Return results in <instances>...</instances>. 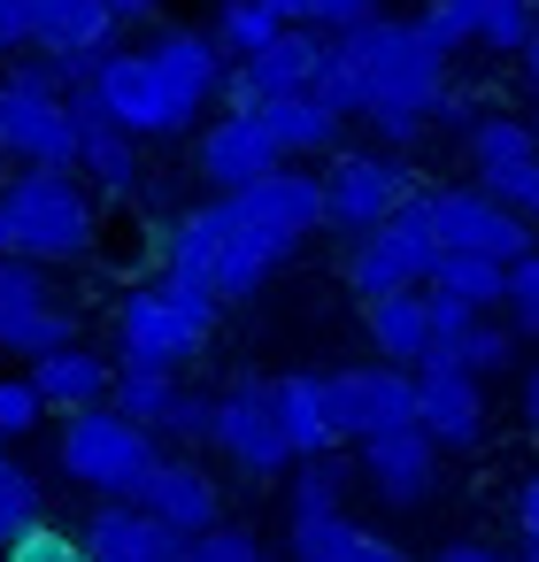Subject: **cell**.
<instances>
[{"label":"cell","instance_id":"cell-1","mask_svg":"<svg viewBox=\"0 0 539 562\" xmlns=\"http://www.w3.org/2000/svg\"><path fill=\"white\" fill-rule=\"evenodd\" d=\"M316 101H332L347 124H370L378 147H416L424 124L447 116V47L416 16H362L355 32H332V55L316 70Z\"/></svg>","mask_w":539,"mask_h":562},{"label":"cell","instance_id":"cell-2","mask_svg":"<svg viewBox=\"0 0 539 562\" xmlns=\"http://www.w3.org/2000/svg\"><path fill=\"white\" fill-rule=\"evenodd\" d=\"M224 86H232V55L216 47V32L162 24L147 47H109L86 93L132 139H186L209 116V101H224Z\"/></svg>","mask_w":539,"mask_h":562},{"label":"cell","instance_id":"cell-3","mask_svg":"<svg viewBox=\"0 0 539 562\" xmlns=\"http://www.w3.org/2000/svg\"><path fill=\"white\" fill-rule=\"evenodd\" d=\"M216 316H224V301L209 285H193V278L162 270L155 285H132L124 308H116V370H170L178 378L209 347Z\"/></svg>","mask_w":539,"mask_h":562},{"label":"cell","instance_id":"cell-4","mask_svg":"<svg viewBox=\"0 0 539 562\" xmlns=\"http://www.w3.org/2000/svg\"><path fill=\"white\" fill-rule=\"evenodd\" d=\"M0 201H9V255L63 270L101 247V201L78 170H16L0 186Z\"/></svg>","mask_w":539,"mask_h":562},{"label":"cell","instance_id":"cell-5","mask_svg":"<svg viewBox=\"0 0 539 562\" xmlns=\"http://www.w3.org/2000/svg\"><path fill=\"white\" fill-rule=\"evenodd\" d=\"M55 470L101 501H139L147 477L162 470V439L147 424H132L124 408H70L63 416V439H55Z\"/></svg>","mask_w":539,"mask_h":562},{"label":"cell","instance_id":"cell-6","mask_svg":"<svg viewBox=\"0 0 539 562\" xmlns=\"http://www.w3.org/2000/svg\"><path fill=\"white\" fill-rule=\"evenodd\" d=\"M416 193H424V178H416V162H408L401 147H339L332 170H324V216H332V232H347V239L378 232V224L401 216Z\"/></svg>","mask_w":539,"mask_h":562},{"label":"cell","instance_id":"cell-7","mask_svg":"<svg viewBox=\"0 0 539 562\" xmlns=\"http://www.w3.org/2000/svg\"><path fill=\"white\" fill-rule=\"evenodd\" d=\"M78 147H86V132H78L70 93L32 86L16 70L0 78V155L24 170H78Z\"/></svg>","mask_w":539,"mask_h":562},{"label":"cell","instance_id":"cell-8","mask_svg":"<svg viewBox=\"0 0 539 562\" xmlns=\"http://www.w3.org/2000/svg\"><path fill=\"white\" fill-rule=\"evenodd\" d=\"M431 262H439V232H431V186H424L401 216H385L378 232H362V239L347 247V285H355L362 301L408 293V285L431 278Z\"/></svg>","mask_w":539,"mask_h":562},{"label":"cell","instance_id":"cell-9","mask_svg":"<svg viewBox=\"0 0 539 562\" xmlns=\"http://www.w3.org/2000/svg\"><path fill=\"white\" fill-rule=\"evenodd\" d=\"M70 339H78V308L63 301L55 270L32 262V255H0V347L40 362V355H55Z\"/></svg>","mask_w":539,"mask_h":562},{"label":"cell","instance_id":"cell-10","mask_svg":"<svg viewBox=\"0 0 539 562\" xmlns=\"http://www.w3.org/2000/svg\"><path fill=\"white\" fill-rule=\"evenodd\" d=\"M247 485H270V477H285L301 454H293V439H285V424H278V401H270V378H239L232 393H216V439H209Z\"/></svg>","mask_w":539,"mask_h":562},{"label":"cell","instance_id":"cell-11","mask_svg":"<svg viewBox=\"0 0 539 562\" xmlns=\"http://www.w3.org/2000/svg\"><path fill=\"white\" fill-rule=\"evenodd\" d=\"M431 232L439 255H493V262H524L539 247V224L508 216L485 186H431Z\"/></svg>","mask_w":539,"mask_h":562},{"label":"cell","instance_id":"cell-12","mask_svg":"<svg viewBox=\"0 0 539 562\" xmlns=\"http://www.w3.org/2000/svg\"><path fill=\"white\" fill-rule=\"evenodd\" d=\"M270 170H285V155H278V139H270V124L255 109H224V116H209L193 132V178L209 193H247Z\"/></svg>","mask_w":539,"mask_h":562},{"label":"cell","instance_id":"cell-13","mask_svg":"<svg viewBox=\"0 0 539 562\" xmlns=\"http://www.w3.org/2000/svg\"><path fill=\"white\" fill-rule=\"evenodd\" d=\"M332 393V416H339V439H378V431H401L416 424V370H393V362H355V370H332L324 378Z\"/></svg>","mask_w":539,"mask_h":562},{"label":"cell","instance_id":"cell-14","mask_svg":"<svg viewBox=\"0 0 539 562\" xmlns=\"http://www.w3.org/2000/svg\"><path fill=\"white\" fill-rule=\"evenodd\" d=\"M109 408H124L132 424H147L155 439H178V447H209L216 439V401L186 393L170 370H116Z\"/></svg>","mask_w":539,"mask_h":562},{"label":"cell","instance_id":"cell-15","mask_svg":"<svg viewBox=\"0 0 539 562\" xmlns=\"http://www.w3.org/2000/svg\"><path fill=\"white\" fill-rule=\"evenodd\" d=\"M324 55H332V40H316V24H285L262 55L232 63L224 101H232V109H262V101H285V93H316Z\"/></svg>","mask_w":539,"mask_h":562},{"label":"cell","instance_id":"cell-16","mask_svg":"<svg viewBox=\"0 0 539 562\" xmlns=\"http://www.w3.org/2000/svg\"><path fill=\"white\" fill-rule=\"evenodd\" d=\"M439 439L424 431V424H401V431H378V439H362V462H355V477L385 501V508H424L431 493H439Z\"/></svg>","mask_w":539,"mask_h":562},{"label":"cell","instance_id":"cell-17","mask_svg":"<svg viewBox=\"0 0 539 562\" xmlns=\"http://www.w3.org/2000/svg\"><path fill=\"white\" fill-rule=\"evenodd\" d=\"M416 424L439 439V454H470L485 439V378H470L454 362H424L416 370Z\"/></svg>","mask_w":539,"mask_h":562},{"label":"cell","instance_id":"cell-18","mask_svg":"<svg viewBox=\"0 0 539 562\" xmlns=\"http://www.w3.org/2000/svg\"><path fill=\"white\" fill-rule=\"evenodd\" d=\"M239 216H255V224H270V232H285V239H316V232H332V216H324V178L316 170H301V162H285V170H270V178H255L247 193H224Z\"/></svg>","mask_w":539,"mask_h":562},{"label":"cell","instance_id":"cell-19","mask_svg":"<svg viewBox=\"0 0 539 562\" xmlns=\"http://www.w3.org/2000/svg\"><path fill=\"white\" fill-rule=\"evenodd\" d=\"M293 255H301V239H285V232H270V224H255V216L232 209L224 247H216V270H209V293H216V301H247V293H262Z\"/></svg>","mask_w":539,"mask_h":562},{"label":"cell","instance_id":"cell-20","mask_svg":"<svg viewBox=\"0 0 539 562\" xmlns=\"http://www.w3.org/2000/svg\"><path fill=\"white\" fill-rule=\"evenodd\" d=\"M78 539H86L93 562H178V554H186V539H178L155 508H139V501H101V508L78 524Z\"/></svg>","mask_w":539,"mask_h":562},{"label":"cell","instance_id":"cell-21","mask_svg":"<svg viewBox=\"0 0 539 562\" xmlns=\"http://www.w3.org/2000/svg\"><path fill=\"white\" fill-rule=\"evenodd\" d=\"M139 508H155L178 539H201V531L224 524V485H216L193 454H162V470H155L147 493H139Z\"/></svg>","mask_w":539,"mask_h":562},{"label":"cell","instance_id":"cell-22","mask_svg":"<svg viewBox=\"0 0 539 562\" xmlns=\"http://www.w3.org/2000/svg\"><path fill=\"white\" fill-rule=\"evenodd\" d=\"M70 109H78V132H86V147H78V178H86L93 193H109V201H132V193H139V139L116 132L86 86L70 93Z\"/></svg>","mask_w":539,"mask_h":562},{"label":"cell","instance_id":"cell-23","mask_svg":"<svg viewBox=\"0 0 539 562\" xmlns=\"http://www.w3.org/2000/svg\"><path fill=\"white\" fill-rule=\"evenodd\" d=\"M362 331H370V347H378V362H393V370H424L431 362V293L424 285H408V293H378V301H362Z\"/></svg>","mask_w":539,"mask_h":562},{"label":"cell","instance_id":"cell-24","mask_svg":"<svg viewBox=\"0 0 539 562\" xmlns=\"http://www.w3.org/2000/svg\"><path fill=\"white\" fill-rule=\"evenodd\" d=\"M285 554L293 562H416L401 539L355 524L347 508L339 516H308V524H285Z\"/></svg>","mask_w":539,"mask_h":562},{"label":"cell","instance_id":"cell-25","mask_svg":"<svg viewBox=\"0 0 539 562\" xmlns=\"http://www.w3.org/2000/svg\"><path fill=\"white\" fill-rule=\"evenodd\" d=\"M32 385H40V401L47 408H101L109 393H116V362L101 355V347H86V339H70V347H55V355H40L32 362Z\"/></svg>","mask_w":539,"mask_h":562},{"label":"cell","instance_id":"cell-26","mask_svg":"<svg viewBox=\"0 0 539 562\" xmlns=\"http://www.w3.org/2000/svg\"><path fill=\"white\" fill-rule=\"evenodd\" d=\"M262 124H270V139H278V155L285 162H332L339 155V132H347V116L332 109V101H316V93H285V101H262L255 109Z\"/></svg>","mask_w":539,"mask_h":562},{"label":"cell","instance_id":"cell-27","mask_svg":"<svg viewBox=\"0 0 539 562\" xmlns=\"http://www.w3.org/2000/svg\"><path fill=\"white\" fill-rule=\"evenodd\" d=\"M270 401H278V424H285V439H293L301 462H308V454H339V416H332V393H324L316 370L270 378Z\"/></svg>","mask_w":539,"mask_h":562},{"label":"cell","instance_id":"cell-28","mask_svg":"<svg viewBox=\"0 0 539 562\" xmlns=\"http://www.w3.org/2000/svg\"><path fill=\"white\" fill-rule=\"evenodd\" d=\"M116 9L109 0H40V55H109Z\"/></svg>","mask_w":539,"mask_h":562},{"label":"cell","instance_id":"cell-29","mask_svg":"<svg viewBox=\"0 0 539 562\" xmlns=\"http://www.w3.org/2000/svg\"><path fill=\"white\" fill-rule=\"evenodd\" d=\"M424 285L447 293V301H462V308H478V316H501V301H508V262H493V255H439Z\"/></svg>","mask_w":539,"mask_h":562},{"label":"cell","instance_id":"cell-30","mask_svg":"<svg viewBox=\"0 0 539 562\" xmlns=\"http://www.w3.org/2000/svg\"><path fill=\"white\" fill-rule=\"evenodd\" d=\"M431 362H454V370H470V378H501V370L516 362V331H508L501 316H470L454 339L431 347Z\"/></svg>","mask_w":539,"mask_h":562},{"label":"cell","instance_id":"cell-31","mask_svg":"<svg viewBox=\"0 0 539 562\" xmlns=\"http://www.w3.org/2000/svg\"><path fill=\"white\" fill-rule=\"evenodd\" d=\"M347 485H355V470H347L339 454H308V462L293 470V485H285V524L339 516V508H347Z\"/></svg>","mask_w":539,"mask_h":562},{"label":"cell","instance_id":"cell-32","mask_svg":"<svg viewBox=\"0 0 539 562\" xmlns=\"http://www.w3.org/2000/svg\"><path fill=\"white\" fill-rule=\"evenodd\" d=\"M462 147H470V178L478 170H508V162H531L539 155V124L531 116H478L462 132Z\"/></svg>","mask_w":539,"mask_h":562},{"label":"cell","instance_id":"cell-33","mask_svg":"<svg viewBox=\"0 0 539 562\" xmlns=\"http://www.w3.org/2000/svg\"><path fill=\"white\" fill-rule=\"evenodd\" d=\"M40 516H47V485H40V470H24L9 447H0V554H9V539L32 531Z\"/></svg>","mask_w":539,"mask_h":562},{"label":"cell","instance_id":"cell-34","mask_svg":"<svg viewBox=\"0 0 539 562\" xmlns=\"http://www.w3.org/2000/svg\"><path fill=\"white\" fill-rule=\"evenodd\" d=\"M209 32H216V47H224L232 63H247V55H262V47H270V40L285 32V24H278V16L262 9V0H224Z\"/></svg>","mask_w":539,"mask_h":562},{"label":"cell","instance_id":"cell-35","mask_svg":"<svg viewBox=\"0 0 539 562\" xmlns=\"http://www.w3.org/2000/svg\"><path fill=\"white\" fill-rule=\"evenodd\" d=\"M40 424H47V401H40L32 370H24V378H9V370H0V447H16V439H32Z\"/></svg>","mask_w":539,"mask_h":562},{"label":"cell","instance_id":"cell-36","mask_svg":"<svg viewBox=\"0 0 539 562\" xmlns=\"http://www.w3.org/2000/svg\"><path fill=\"white\" fill-rule=\"evenodd\" d=\"M470 186H485L508 216H524V224H539V155L531 162H508V170H478Z\"/></svg>","mask_w":539,"mask_h":562},{"label":"cell","instance_id":"cell-37","mask_svg":"<svg viewBox=\"0 0 539 562\" xmlns=\"http://www.w3.org/2000/svg\"><path fill=\"white\" fill-rule=\"evenodd\" d=\"M178 562H278L255 531H239V524H216V531H201V539H186V554Z\"/></svg>","mask_w":539,"mask_h":562},{"label":"cell","instance_id":"cell-38","mask_svg":"<svg viewBox=\"0 0 539 562\" xmlns=\"http://www.w3.org/2000/svg\"><path fill=\"white\" fill-rule=\"evenodd\" d=\"M9 562H93V554H86V539H78V531H63V524H47V516H40L32 531H16V539H9Z\"/></svg>","mask_w":539,"mask_h":562},{"label":"cell","instance_id":"cell-39","mask_svg":"<svg viewBox=\"0 0 539 562\" xmlns=\"http://www.w3.org/2000/svg\"><path fill=\"white\" fill-rule=\"evenodd\" d=\"M508 331L516 339H539V247L524 255V262H508Z\"/></svg>","mask_w":539,"mask_h":562},{"label":"cell","instance_id":"cell-40","mask_svg":"<svg viewBox=\"0 0 539 562\" xmlns=\"http://www.w3.org/2000/svg\"><path fill=\"white\" fill-rule=\"evenodd\" d=\"M40 47V0H0V63Z\"/></svg>","mask_w":539,"mask_h":562},{"label":"cell","instance_id":"cell-41","mask_svg":"<svg viewBox=\"0 0 539 562\" xmlns=\"http://www.w3.org/2000/svg\"><path fill=\"white\" fill-rule=\"evenodd\" d=\"M508 524H516V539H524V554H539V470L516 485V501H508Z\"/></svg>","mask_w":539,"mask_h":562},{"label":"cell","instance_id":"cell-42","mask_svg":"<svg viewBox=\"0 0 539 562\" xmlns=\"http://www.w3.org/2000/svg\"><path fill=\"white\" fill-rule=\"evenodd\" d=\"M362 16H378V0H316V9H308L316 32H355Z\"/></svg>","mask_w":539,"mask_h":562},{"label":"cell","instance_id":"cell-43","mask_svg":"<svg viewBox=\"0 0 539 562\" xmlns=\"http://www.w3.org/2000/svg\"><path fill=\"white\" fill-rule=\"evenodd\" d=\"M431 562H508V554H493L485 539H454V547H439Z\"/></svg>","mask_w":539,"mask_h":562},{"label":"cell","instance_id":"cell-44","mask_svg":"<svg viewBox=\"0 0 539 562\" xmlns=\"http://www.w3.org/2000/svg\"><path fill=\"white\" fill-rule=\"evenodd\" d=\"M109 9H116V24H155L170 0H109Z\"/></svg>","mask_w":539,"mask_h":562},{"label":"cell","instance_id":"cell-45","mask_svg":"<svg viewBox=\"0 0 539 562\" xmlns=\"http://www.w3.org/2000/svg\"><path fill=\"white\" fill-rule=\"evenodd\" d=\"M516 416L539 431V362H531V370H524V385H516Z\"/></svg>","mask_w":539,"mask_h":562},{"label":"cell","instance_id":"cell-46","mask_svg":"<svg viewBox=\"0 0 539 562\" xmlns=\"http://www.w3.org/2000/svg\"><path fill=\"white\" fill-rule=\"evenodd\" d=\"M262 9H270L278 24H308V9H316V0H262Z\"/></svg>","mask_w":539,"mask_h":562},{"label":"cell","instance_id":"cell-47","mask_svg":"<svg viewBox=\"0 0 539 562\" xmlns=\"http://www.w3.org/2000/svg\"><path fill=\"white\" fill-rule=\"evenodd\" d=\"M516 63H524V78L539 86V24H531V40H524V55H516Z\"/></svg>","mask_w":539,"mask_h":562},{"label":"cell","instance_id":"cell-48","mask_svg":"<svg viewBox=\"0 0 539 562\" xmlns=\"http://www.w3.org/2000/svg\"><path fill=\"white\" fill-rule=\"evenodd\" d=\"M0 255H9V201H0Z\"/></svg>","mask_w":539,"mask_h":562},{"label":"cell","instance_id":"cell-49","mask_svg":"<svg viewBox=\"0 0 539 562\" xmlns=\"http://www.w3.org/2000/svg\"><path fill=\"white\" fill-rule=\"evenodd\" d=\"M508 562H539V554H508Z\"/></svg>","mask_w":539,"mask_h":562},{"label":"cell","instance_id":"cell-50","mask_svg":"<svg viewBox=\"0 0 539 562\" xmlns=\"http://www.w3.org/2000/svg\"><path fill=\"white\" fill-rule=\"evenodd\" d=\"M531 9H539V0H531Z\"/></svg>","mask_w":539,"mask_h":562},{"label":"cell","instance_id":"cell-51","mask_svg":"<svg viewBox=\"0 0 539 562\" xmlns=\"http://www.w3.org/2000/svg\"><path fill=\"white\" fill-rule=\"evenodd\" d=\"M0 562H9V554H0Z\"/></svg>","mask_w":539,"mask_h":562}]
</instances>
